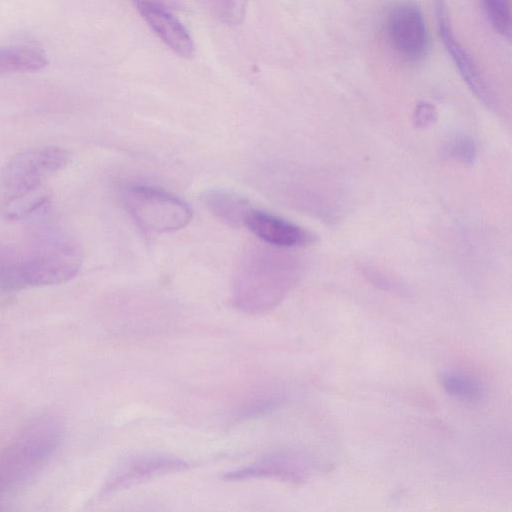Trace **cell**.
<instances>
[{"mask_svg":"<svg viewBox=\"0 0 512 512\" xmlns=\"http://www.w3.org/2000/svg\"><path fill=\"white\" fill-rule=\"evenodd\" d=\"M69 153L57 145H39L12 156L0 169V217L25 219L49 198V180L63 170Z\"/></svg>","mask_w":512,"mask_h":512,"instance_id":"6da1fadb","label":"cell"},{"mask_svg":"<svg viewBox=\"0 0 512 512\" xmlns=\"http://www.w3.org/2000/svg\"><path fill=\"white\" fill-rule=\"evenodd\" d=\"M296 258L264 244L248 246L241 254L232 283L234 305L242 312L272 310L293 288L300 275Z\"/></svg>","mask_w":512,"mask_h":512,"instance_id":"7a4b0ae2","label":"cell"},{"mask_svg":"<svg viewBox=\"0 0 512 512\" xmlns=\"http://www.w3.org/2000/svg\"><path fill=\"white\" fill-rule=\"evenodd\" d=\"M83 261L79 245L59 235L42 237L19 251L0 257V289L17 291L68 282Z\"/></svg>","mask_w":512,"mask_h":512,"instance_id":"3957f363","label":"cell"},{"mask_svg":"<svg viewBox=\"0 0 512 512\" xmlns=\"http://www.w3.org/2000/svg\"><path fill=\"white\" fill-rule=\"evenodd\" d=\"M121 197L132 218L148 231L172 232L192 218V209L185 201L159 188L130 184L122 188Z\"/></svg>","mask_w":512,"mask_h":512,"instance_id":"277c9868","label":"cell"},{"mask_svg":"<svg viewBox=\"0 0 512 512\" xmlns=\"http://www.w3.org/2000/svg\"><path fill=\"white\" fill-rule=\"evenodd\" d=\"M188 467L189 463L183 459L164 453L142 452L125 456L108 474L100 488L99 496L104 497L159 476L183 471Z\"/></svg>","mask_w":512,"mask_h":512,"instance_id":"5b68a950","label":"cell"},{"mask_svg":"<svg viewBox=\"0 0 512 512\" xmlns=\"http://www.w3.org/2000/svg\"><path fill=\"white\" fill-rule=\"evenodd\" d=\"M386 31L396 53L407 62H419L428 52L429 37L421 9L413 2H401L388 12Z\"/></svg>","mask_w":512,"mask_h":512,"instance_id":"8992f818","label":"cell"},{"mask_svg":"<svg viewBox=\"0 0 512 512\" xmlns=\"http://www.w3.org/2000/svg\"><path fill=\"white\" fill-rule=\"evenodd\" d=\"M435 12L441 41L462 79L479 101L490 110L496 111L499 105L497 96L471 55L455 38L444 0H435Z\"/></svg>","mask_w":512,"mask_h":512,"instance_id":"52a82bcc","label":"cell"},{"mask_svg":"<svg viewBox=\"0 0 512 512\" xmlns=\"http://www.w3.org/2000/svg\"><path fill=\"white\" fill-rule=\"evenodd\" d=\"M315 468L314 461L297 452H276L261 457L257 461L226 472V481H246L251 479H279L289 482H302Z\"/></svg>","mask_w":512,"mask_h":512,"instance_id":"ba28073f","label":"cell"},{"mask_svg":"<svg viewBox=\"0 0 512 512\" xmlns=\"http://www.w3.org/2000/svg\"><path fill=\"white\" fill-rule=\"evenodd\" d=\"M146 24L174 53L190 58L194 53L193 39L165 0H130Z\"/></svg>","mask_w":512,"mask_h":512,"instance_id":"9c48e42d","label":"cell"},{"mask_svg":"<svg viewBox=\"0 0 512 512\" xmlns=\"http://www.w3.org/2000/svg\"><path fill=\"white\" fill-rule=\"evenodd\" d=\"M243 226L263 243L278 248L303 247L315 241V237L301 226L254 207L246 214Z\"/></svg>","mask_w":512,"mask_h":512,"instance_id":"30bf717a","label":"cell"},{"mask_svg":"<svg viewBox=\"0 0 512 512\" xmlns=\"http://www.w3.org/2000/svg\"><path fill=\"white\" fill-rule=\"evenodd\" d=\"M48 59L39 47L29 44L0 45V75L38 71Z\"/></svg>","mask_w":512,"mask_h":512,"instance_id":"8fae6325","label":"cell"},{"mask_svg":"<svg viewBox=\"0 0 512 512\" xmlns=\"http://www.w3.org/2000/svg\"><path fill=\"white\" fill-rule=\"evenodd\" d=\"M203 202L218 219L232 227L243 226L245 216L252 207L243 197L224 189L206 191Z\"/></svg>","mask_w":512,"mask_h":512,"instance_id":"7c38bea8","label":"cell"},{"mask_svg":"<svg viewBox=\"0 0 512 512\" xmlns=\"http://www.w3.org/2000/svg\"><path fill=\"white\" fill-rule=\"evenodd\" d=\"M284 397L278 391L260 389L246 395L232 409L230 419L243 422L272 413L284 403Z\"/></svg>","mask_w":512,"mask_h":512,"instance_id":"4fadbf2b","label":"cell"},{"mask_svg":"<svg viewBox=\"0 0 512 512\" xmlns=\"http://www.w3.org/2000/svg\"><path fill=\"white\" fill-rule=\"evenodd\" d=\"M441 385L449 395L466 402L479 401L485 393L484 385L478 379L461 372L443 374Z\"/></svg>","mask_w":512,"mask_h":512,"instance_id":"5bb4252c","label":"cell"},{"mask_svg":"<svg viewBox=\"0 0 512 512\" xmlns=\"http://www.w3.org/2000/svg\"><path fill=\"white\" fill-rule=\"evenodd\" d=\"M485 15L492 28L503 38H511V0H482Z\"/></svg>","mask_w":512,"mask_h":512,"instance_id":"9a60e30c","label":"cell"},{"mask_svg":"<svg viewBox=\"0 0 512 512\" xmlns=\"http://www.w3.org/2000/svg\"><path fill=\"white\" fill-rule=\"evenodd\" d=\"M443 150L448 158L466 165L474 163L477 157L475 141L465 134H457L449 138Z\"/></svg>","mask_w":512,"mask_h":512,"instance_id":"2e32d148","label":"cell"},{"mask_svg":"<svg viewBox=\"0 0 512 512\" xmlns=\"http://www.w3.org/2000/svg\"><path fill=\"white\" fill-rule=\"evenodd\" d=\"M219 17L226 22L237 23L243 16L246 0H205Z\"/></svg>","mask_w":512,"mask_h":512,"instance_id":"e0dca14e","label":"cell"},{"mask_svg":"<svg viewBox=\"0 0 512 512\" xmlns=\"http://www.w3.org/2000/svg\"><path fill=\"white\" fill-rule=\"evenodd\" d=\"M437 113L435 108L429 103H420L414 112V124L416 127L425 128L436 121Z\"/></svg>","mask_w":512,"mask_h":512,"instance_id":"ac0fdd59","label":"cell"},{"mask_svg":"<svg viewBox=\"0 0 512 512\" xmlns=\"http://www.w3.org/2000/svg\"><path fill=\"white\" fill-rule=\"evenodd\" d=\"M367 275L375 285H377L383 289L395 290L398 287V284L391 281V279L389 277H386L376 271H371Z\"/></svg>","mask_w":512,"mask_h":512,"instance_id":"d6986e66","label":"cell"}]
</instances>
